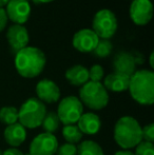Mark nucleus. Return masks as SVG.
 <instances>
[{
    "label": "nucleus",
    "mask_w": 154,
    "mask_h": 155,
    "mask_svg": "<svg viewBox=\"0 0 154 155\" xmlns=\"http://www.w3.org/2000/svg\"><path fill=\"white\" fill-rule=\"evenodd\" d=\"M47 63L45 55L40 49L29 47L15 54V68L20 76L35 78L41 74Z\"/></svg>",
    "instance_id": "nucleus-1"
},
{
    "label": "nucleus",
    "mask_w": 154,
    "mask_h": 155,
    "mask_svg": "<svg viewBox=\"0 0 154 155\" xmlns=\"http://www.w3.org/2000/svg\"><path fill=\"white\" fill-rule=\"evenodd\" d=\"M132 98L142 106L154 102V73L150 70H138L130 77L129 89Z\"/></svg>",
    "instance_id": "nucleus-2"
},
{
    "label": "nucleus",
    "mask_w": 154,
    "mask_h": 155,
    "mask_svg": "<svg viewBox=\"0 0 154 155\" xmlns=\"http://www.w3.org/2000/svg\"><path fill=\"white\" fill-rule=\"evenodd\" d=\"M114 140L123 150L135 148L143 140L142 127L132 116L120 117L114 126Z\"/></svg>",
    "instance_id": "nucleus-3"
},
{
    "label": "nucleus",
    "mask_w": 154,
    "mask_h": 155,
    "mask_svg": "<svg viewBox=\"0 0 154 155\" xmlns=\"http://www.w3.org/2000/svg\"><path fill=\"white\" fill-rule=\"evenodd\" d=\"M47 114L45 104L38 98H29L18 110V123L25 129H36L41 126Z\"/></svg>",
    "instance_id": "nucleus-4"
},
{
    "label": "nucleus",
    "mask_w": 154,
    "mask_h": 155,
    "mask_svg": "<svg viewBox=\"0 0 154 155\" xmlns=\"http://www.w3.org/2000/svg\"><path fill=\"white\" fill-rule=\"evenodd\" d=\"M79 100L91 110L98 111L107 107L109 102V94L101 82L89 80L87 84L80 87Z\"/></svg>",
    "instance_id": "nucleus-5"
},
{
    "label": "nucleus",
    "mask_w": 154,
    "mask_h": 155,
    "mask_svg": "<svg viewBox=\"0 0 154 155\" xmlns=\"http://www.w3.org/2000/svg\"><path fill=\"white\" fill-rule=\"evenodd\" d=\"M84 113V104L76 96H67L60 100L57 108V114L60 123L64 126L77 124Z\"/></svg>",
    "instance_id": "nucleus-6"
},
{
    "label": "nucleus",
    "mask_w": 154,
    "mask_h": 155,
    "mask_svg": "<svg viewBox=\"0 0 154 155\" xmlns=\"http://www.w3.org/2000/svg\"><path fill=\"white\" fill-rule=\"evenodd\" d=\"M92 31L99 39H110L117 31V18L112 11L100 10L92 21Z\"/></svg>",
    "instance_id": "nucleus-7"
},
{
    "label": "nucleus",
    "mask_w": 154,
    "mask_h": 155,
    "mask_svg": "<svg viewBox=\"0 0 154 155\" xmlns=\"http://www.w3.org/2000/svg\"><path fill=\"white\" fill-rule=\"evenodd\" d=\"M58 146L55 135L43 132L33 138L29 153L32 155H55Z\"/></svg>",
    "instance_id": "nucleus-8"
},
{
    "label": "nucleus",
    "mask_w": 154,
    "mask_h": 155,
    "mask_svg": "<svg viewBox=\"0 0 154 155\" xmlns=\"http://www.w3.org/2000/svg\"><path fill=\"white\" fill-rule=\"evenodd\" d=\"M130 17L136 25H146L153 17L151 0H134L130 5Z\"/></svg>",
    "instance_id": "nucleus-9"
},
{
    "label": "nucleus",
    "mask_w": 154,
    "mask_h": 155,
    "mask_svg": "<svg viewBox=\"0 0 154 155\" xmlns=\"http://www.w3.org/2000/svg\"><path fill=\"white\" fill-rule=\"evenodd\" d=\"M5 6L8 19L13 21L15 25H22L30 18L31 5H30V2L25 0H10V2Z\"/></svg>",
    "instance_id": "nucleus-10"
},
{
    "label": "nucleus",
    "mask_w": 154,
    "mask_h": 155,
    "mask_svg": "<svg viewBox=\"0 0 154 155\" xmlns=\"http://www.w3.org/2000/svg\"><path fill=\"white\" fill-rule=\"evenodd\" d=\"M6 39L13 54L18 53L20 50L28 47L30 41L27 28L21 25H13L6 32Z\"/></svg>",
    "instance_id": "nucleus-11"
},
{
    "label": "nucleus",
    "mask_w": 154,
    "mask_h": 155,
    "mask_svg": "<svg viewBox=\"0 0 154 155\" xmlns=\"http://www.w3.org/2000/svg\"><path fill=\"white\" fill-rule=\"evenodd\" d=\"M99 38L92 29H81L73 36V47L81 53H92Z\"/></svg>",
    "instance_id": "nucleus-12"
},
{
    "label": "nucleus",
    "mask_w": 154,
    "mask_h": 155,
    "mask_svg": "<svg viewBox=\"0 0 154 155\" xmlns=\"http://www.w3.org/2000/svg\"><path fill=\"white\" fill-rule=\"evenodd\" d=\"M36 94L43 104H54L60 99V90L58 86L50 79H42L36 86Z\"/></svg>",
    "instance_id": "nucleus-13"
},
{
    "label": "nucleus",
    "mask_w": 154,
    "mask_h": 155,
    "mask_svg": "<svg viewBox=\"0 0 154 155\" xmlns=\"http://www.w3.org/2000/svg\"><path fill=\"white\" fill-rule=\"evenodd\" d=\"M113 67L116 73H120L131 77L135 72L136 61L134 56L128 52H120L114 57Z\"/></svg>",
    "instance_id": "nucleus-14"
},
{
    "label": "nucleus",
    "mask_w": 154,
    "mask_h": 155,
    "mask_svg": "<svg viewBox=\"0 0 154 155\" xmlns=\"http://www.w3.org/2000/svg\"><path fill=\"white\" fill-rule=\"evenodd\" d=\"M27 138V129L20 123L10 124L4 130V139L11 148H17L25 143Z\"/></svg>",
    "instance_id": "nucleus-15"
},
{
    "label": "nucleus",
    "mask_w": 154,
    "mask_h": 155,
    "mask_svg": "<svg viewBox=\"0 0 154 155\" xmlns=\"http://www.w3.org/2000/svg\"><path fill=\"white\" fill-rule=\"evenodd\" d=\"M77 127L82 134L94 135L100 130L101 121L99 116L95 113H82L77 121Z\"/></svg>",
    "instance_id": "nucleus-16"
},
{
    "label": "nucleus",
    "mask_w": 154,
    "mask_h": 155,
    "mask_svg": "<svg viewBox=\"0 0 154 155\" xmlns=\"http://www.w3.org/2000/svg\"><path fill=\"white\" fill-rule=\"evenodd\" d=\"M129 76L114 72V73L106 76L103 84L107 91L109 90L112 92H123V91H127L129 89Z\"/></svg>",
    "instance_id": "nucleus-17"
},
{
    "label": "nucleus",
    "mask_w": 154,
    "mask_h": 155,
    "mask_svg": "<svg viewBox=\"0 0 154 155\" xmlns=\"http://www.w3.org/2000/svg\"><path fill=\"white\" fill-rule=\"evenodd\" d=\"M66 78L72 86L82 87L89 81V70L81 64H76L67 70Z\"/></svg>",
    "instance_id": "nucleus-18"
},
{
    "label": "nucleus",
    "mask_w": 154,
    "mask_h": 155,
    "mask_svg": "<svg viewBox=\"0 0 154 155\" xmlns=\"http://www.w3.org/2000/svg\"><path fill=\"white\" fill-rule=\"evenodd\" d=\"M77 155H105L103 150L93 140H84L77 147Z\"/></svg>",
    "instance_id": "nucleus-19"
},
{
    "label": "nucleus",
    "mask_w": 154,
    "mask_h": 155,
    "mask_svg": "<svg viewBox=\"0 0 154 155\" xmlns=\"http://www.w3.org/2000/svg\"><path fill=\"white\" fill-rule=\"evenodd\" d=\"M62 136L68 143L75 145L81 140L84 134L80 132L76 124H68V126H64L62 129Z\"/></svg>",
    "instance_id": "nucleus-20"
},
{
    "label": "nucleus",
    "mask_w": 154,
    "mask_h": 155,
    "mask_svg": "<svg viewBox=\"0 0 154 155\" xmlns=\"http://www.w3.org/2000/svg\"><path fill=\"white\" fill-rule=\"evenodd\" d=\"M59 126L60 120L58 118L57 114L55 112H47L42 120V124H41V127L43 128L44 132L53 134L54 132H56L59 129Z\"/></svg>",
    "instance_id": "nucleus-21"
},
{
    "label": "nucleus",
    "mask_w": 154,
    "mask_h": 155,
    "mask_svg": "<svg viewBox=\"0 0 154 155\" xmlns=\"http://www.w3.org/2000/svg\"><path fill=\"white\" fill-rule=\"evenodd\" d=\"M0 123L6 126L18 123V110L15 107H3L0 109Z\"/></svg>",
    "instance_id": "nucleus-22"
},
{
    "label": "nucleus",
    "mask_w": 154,
    "mask_h": 155,
    "mask_svg": "<svg viewBox=\"0 0 154 155\" xmlns=\"http://www.w3.org/2000/svg\"><path fill=\"white\" fill-rule=\"evenodd\" d=\"M112 49H113V45L109 39H99L92 53L98 58H106L111 54Z\"/></svg>",
    "instance_id": "nucleus-23"
},
{
    "label": "nucleus",
    "mask_w": 154,
    "mask_h": 155,
    "mask_svg": "<svg viewBox=\"0 0 154 155\" xmlns=\"http://www.w3.org/2000/svg\"><path fill=\"white\" fill-rule=\"evenodd\" d=\"M103 75H105L103 68L99 64L92 65L91 69L89 70V80L90 81L101 82V80L103 79Z\"/></svg>",
    "instance_id": "nucleus-24"
},
{
    "label": "nucleus",
    "mask_w": 154,
    "mask_h": 155,
    "mask_svg": "<svg viewBox=\"0 0 154 155\" xmlns=\"http://www.w3.org/2000/svg\"><path fill=\"white\" fill-rule=\"evenodd\" d=\"M134 155H154V146L152 143L142 140L135 147Z\"/></svg>",
    "instance_id": "nucleus-25"
},
{
    "label": "nucleus",
    "mask_w": 154,
    "mask_h": 155,
    "mask_svg": "<svg viewBox=\"0 0 154 155\" xmlns=\"http://www.w3.org/2000/svg\"><path fill=\"white\" fill-rule=\"evenodd\" d=\"M55 155H77V147L72 143H64L58 146Z\"/></svg>",
    "instance_id": "nucleus-26"
},
{
    "label": "nucleus",
    "mask_w": 154,
    "mask_h": 155,
    "mask_svg": "<svg viewBox=\"0 0 154 155\" xmlns=\"http://www.w3.org/2000/svg\"><path fill=\"white\" fill-rule=\"evenodd\" d=\"M142 136L143 140L148 141V143H152L154 141V124H149L142 128Z\"/></svg>",
    "instance_id": "nucleus-27"
},
{
    "label": "nucleus",
    "mask_w": 154,
    "mask_h": 155,
    "mask_svg": "<svg viewBox=\"0 0 154 155\" xmlns=\"http://www.w3.org/2000/svg\"><path fill=\"white\" fill-rule=\"evenodd\" d=\"M8 16H6V13L4 8H0V32H2L4 30V28L6 27V23H8Z\"/></svg>",
    "instance_id": "nucleus-28"
},
{
    "label": "nucleus",
    "mask_w": 154,
    "mask_h": 155,
    "mask_svg": "<svg viewBox=\"0 0 154 155\" xmlns=\"http://www.w3.org/2000/svg\"><path fill=\"white\" fill-rule=\"evenodd\" d=\"M2 155H23V153L17 148H10V149L2 152Z\"/></svg>",
    "instance_id": "nucleus-29"
},
{
    "label": "nucleus",
    "mask_w": 154,
    "mask_h": 155,
    "mask_svg": "<svg viewBox=\"0 0 154 155\" xmlns=\"http://www.w3.org/2000/svg\"><path fill=\"white\" fill-rule=\"evenodd\" d=\"M114 155H134L131 151L129 150H120V151H117Z\"/></svg>",
    "instance_id": "nucleus-30"
},
{
    "label": "nucleus",
    "mask_w": 154,
    "mask_h": 155,
    "mask_svg": "<svg viewBox=\"0 0 154 155\" xmlns=\"http://www.w3.org/2000/svg\"><path fill=\"white\" fill-rule=\"evenodd\" d=\"M55 0H33V2L35 4H41V3H50V2H53Z\"/></svg>",
    "instance_id": "nucleus-31"
},
{
    "label": "nucleus",
    "mask_w": 154,
    "mask_h": 155,
    "mask_svg": "<svg viewBox=\"0 0 154 155\" xmlns=\"http://www.w3.org/2000/svg\"><path fill=\"white\" fill-rule=\"evenodd\" d=\"M8 2L10 0H0V8H3V6H5Z\"/></svg>",
    "instance_id": "nucleus-32"
},
{
    "label": "nucleus",
    "mask_w": 154,
    "mask_h": 155,
    "mask_svg": "<svg viewBox=\"0 0 154 155\" xmlns=\"http://www.w3.org/2000/svg\"><path fill=\"white\" fill-rule=\"evenodd\" d=\"M150 65H151V68H154V64H153V53L150 54Z\"/></svg>",
    "instance_id": "nucleus-33"
},
{
    "label": "nucleus",
    "mask_w": 154,
    "mask_h": 155,
    "mask_svg": "<svg viewBox=\"0 0 154 155\" xmlns=\"http://www.w3.org/2000/svg\"><path fill=\"white\" fill-rule=\"evenodd\" d=\"M25 1H28V2H30V1H33V0H25Z\"/></svg>",
    "instance_id": "nucleus-34"
},
{
    "label": "nucleus",
    "mask_w": 154,
    "mask_h": 155,
    "mask_svg": "<svg viewBox=\"0 0 154 155\" xmlns=\"http://www.w3.org/2000/svg\"><path fill=\"white\" fill-rule=\"evenodd\" d=\"M23 155H32V154H30V153H27V154H23Z\"/></svg>",
    "instance_id": "nucleus-35"
},
{
    "label": "nucleus",
    "mask_w": 154,
    "mask_h": 155,
    "mask_svg": "<svg viewBox=\"0 0 154 155\" xmlns=\"http://www.w3.org/2000/svg\"><path fill=\"white\" fill-rule=\"evenodd\" d=\"M0 155H2V151H1V150H0Z\"/></svg>",
    "instance_id": "nucleus-36"
},
{
    "label": "nucleus",
    "mask_w": 154,
    "mask_h": 155,
    "mask_svg": "<svg viewBox=\"0 0 154 155\" xmlns=\"http://www.w3.org/2000/svg\"><path fill=\"white\" fill-rule=\"evenodd\" d=\"M131 1H134V0H131Z\"/></svg>",
    "instance_id": "nucleus-37"
}]
</instances>
